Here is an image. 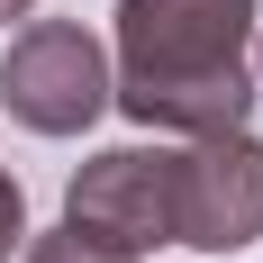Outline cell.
<instances>
[{
	"mask_svg": "<svg viewBox=\"0 0 263 263\" xmlns=\"http://www.w3.org/2000/svg\"><path fill=\"white\" fill-rule=\"evenodd\" d=\"M254 18L263 0H118L109 109L163 136H227L254 109Z\"/></svg>",
	"mask_w": 263,
	"mask_h": 263,
	"instance_id": "1",
	"label": "cell"
},
{
	"mask_svg": "<svg viewBox=\"0 0 263 263\" xmlns=\"http://www.w3.org/2000/svg\"><path fill=\"white\" fill-rule=\"evenodd\" d=\"M0 109L27 136H82L109 109V46L82 18H27L0 54Z\"/></svg>",
	"mask_w": 263,
	"mask_h": 263,
	"instance_id": "2",
	"label": "cell"
},
{
	"mask_svg": "<svg viewBox=\"0 0 263 263\" xmlns=\"http://www.w3.org/2000/svg\"><path fill=\"white\" fill-rule=\"evenodd\" d=\"M173 245L191 254H245L263 245V136H191L173 155Z\"/></svg>",
	"mask_w": 263,
	"mask_h": 263,
	"instance_id": "3",
	"label": "cell"
},
{
	"mask_svg": "<svg viewBox=\"0 0 263 263\" xmlns=\"http://www.w3.org/2000/svg\"><path fill=\"white\" fill-rule=\"evenodd\" d=\"M64 227L118 245V254H155L173 245V145H109L64 182Z\"/></svg>",
	"mask_w": 263,
	"mask_h": 263,
	"instance_id": "4",
	"label": "cell"
},
{
	"mask_svg": "<svg viewBox=\"0 0 263 263\" xmlns=\"http://www.w3.org/2000/svg\"><path fill=\"white\" fill-rule=\"evenodd\" d=\"M27 263H145V254H118V245H100V236H82V227H27V245H18Z\"/></svg>",
	"mask_w": 263,
	"mask_h": 263,
	"instance_id": "5",
	"label": "cell"
},
{
	"mask_svg": "<svg viewBox=\"0 0 263 263\" xmlns=\"http://www.w3.org/2000/svg\"><path fill=\"white\" fill-rule=\"evenodd\" d=\"M18 245H27V191H18V173L0 163V263L18 254Z\"/></svg>",
	"mask_w": 263,
	"mask_h": 263,
	"instance_id": "6",
	"label": "cell"
},
{
	"mask_svg": "<svg viewBox=\"0 0 263 263\" xmlns=\"http://www.w3.org/2000/svg\"><path fill=\"white\" fill-rule=\"evenodd\" d=\"M27 9H36V0H0V27H9V18H27Z\"/></svg>",
	"mask_w": 263,
	"mask_h": 263,
	"instance_id": "7",
	"label": "cell"
},
{
	"mask_svg": "<svg viewBox=\"0 0 263 263\" xmlns=\"http://www.w3.org/2000/svg\"><path fill=\"white\" fill-rule=\"evenodd\" d=\"M254 73H263V18H254ZM254 91H263V82H254Z\"/></svg>",
	"mask_w": 263,
	"mask_h": 263,
	"instance_id": "8",
	"label": "cell"
}]
</instances>
